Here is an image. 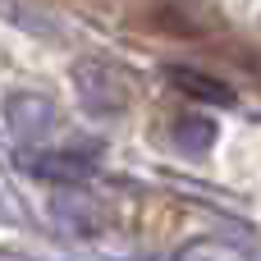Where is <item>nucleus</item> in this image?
Masks as SVG:
<instances>
[{"mask_svg":"<svg viewBox=\"0 0 261 261\" xmlns=\"http://www.w3.org/2000/svg\"><path fill=\"white\" fill-rule=\"evenodd\" d=\"M179 261H248V252L225 239H197V243L179 248Z\"/></svg>","mask_w":261,"mask_h":261,"instance_id":"20e7f679","label":"nucleus"},{"mask_svg":"<svg viewBox=\"0 0 261 261\" xmlns=\"http://www.w3.org/2000/svg\"><path fill=\"white\" fill-rule=\"evenodd\" d=\"M165 78L174 87H184L193 101H211V106H234V92L220 83V78H206V73H193V69H165Z\"/></svg>","mask_w":261,"mask_h":261,"instance_id":"7ed1b4c3","label":"nucleus"},{"mask_svg":"<svg viewBox=\"0 0 261 261\" xmlns=\"http://www.w3.org/2000/svg\"><path fill=\"white\" fill-rule=\"evenodd\" d=\"M28 170L32 174H41V179H64V184H78V179H87L92 174V161L87 156H78V151H50V156H28Z\"/></svg>","mask_w":261,"mask_h":261,"instance_id":"f03ea898","label":"nucleus"},{"mask_svg":"<svg viewBox=\"0 0 261 261\" xmlns=\"http://www.w3.org/2000/svg\"><path fill=\"white\" fill-rule=\"evenodd\" d=\"M78 87L92 110H119L124 106V83L106 64H78Z\"/></svg>","mask_w":261,"mask_h":261,"instance_id":"f257e3e1","label":"nucleus"},{"mask_svg":"<svg viewBox=\"0 0 261 261\" xmlns=\"http://www.w3.org/2000/svg\"><path fill=\"white\" fill-rule=\"evenodd\" d=\"M174 142H179L184 151H206V147L216 142V124H211V119H179V124H174Z\"/></svg>","mask_w":261,"mask_h":261,"instance_id":"39448f33","label":"nucleus"},{"mask_svg":"<svg viewBox=\"0 0 261 261\" xmlns=\"http://www.w3.org/2000/svg\"><path fill=\"white\" fill-rule=\"evenodd\" d=\"M0 261H14V257H0Z\"/></svg>","mask_w":261,"mask_h":261,"instance_id":"423d86ee","label":"nucleus"}]
</instances>
